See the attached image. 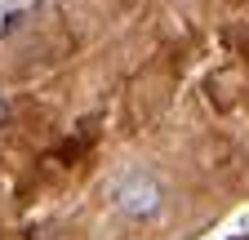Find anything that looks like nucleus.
<instances>
[{
  "label": "nucleus",
  "instance_id": "f257e3e1",
  "mask_svg": "<svg viewBox=\"0 0 249 240\" xmlns=\"http://www.w3.org/2000/svg\"><path fill=\"white\" fill-rule=\"evenodd\" d=\"M111 205H116V214L129 218V223H151L165 209V183L151 169H129L111 187Z\"/></svg>",
  "mask_w": 249,
  "mask_h": 240
},
{
  "label": "nucleus",
  "instance_id": "f03ea898",
  "mask_svg": "<svg viewBox=\"0 0 249 240\" xmlns=\"http://www.w3.org/2000/svg\"><path fill=\"white\" fill-rule=\"evenodd\" d=\"M9 120H14V107H9V98H5V94H0V129H5Z\"/></svg>",
  "mask_w": 249,
  "mask_h": 240
},
{
  "label": "nucleus",
  "instance_id": "7ed1b4c3",
  "mask_svg": "<svg viewBox=\"0 0 249 240\" xmlns=\"http://www.w3.org/2000/svg\"><path fill=\"white\" fill-rule=\"evenodd\" d=\"M240 231H249V214H245V218H240Z\"/></svg>",
  "mask_w": 249,
  "mask_h": 240
}]
</instances>
